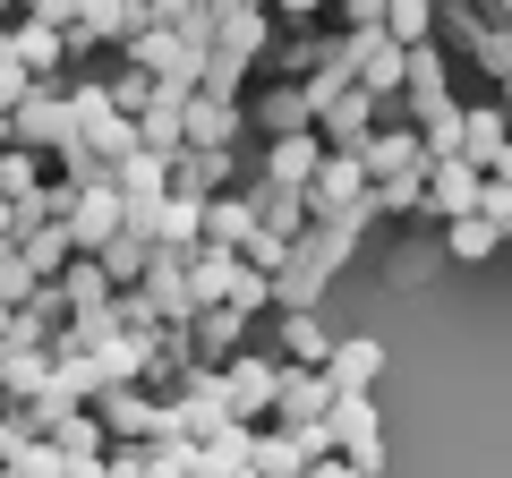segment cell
Segmentation results:
<instances>
[{
	"label": "cell",
	"instance_id": "32",
	"mask_svg": "<svg viewBox=\"0 0 512 478\" xmlns=\"http://www.w3.org/2000/svg\"><path fill=\"white\" fill-rule=\"evenodd\" d=\"M384 35L393 43H427L436 35V0H384Z\"/></svg>",
	"mask_w": 512,
	"mask_h": 478
},
{
	"label": "cell",
	"instance_id": "2",
	"mask_svg": "<svg viewBox=\"0 0 512 478\" xmlns=\"http://www.w3.org/2000/svg\"><path fill=\"white\" fill-rule=\"evenodd\" d=\"M239 111H248V137H256V146H265V137L316 129V103H308V86H299V77H256V86L239 94Z\"/></svg>",
	"mask_w": 512,
	"mask_h": 478
},
{
	"label": "cell",
	"instance_id": "24",
	"mask_svg": "<svg viewBox=\"0 0 512 478\" xmlns=\"http://www.w3.org/2000/svg\"><path fill=\"white\" fill-rule=\"evenodd\" d=\"M111 291H120V282H111V274H103V257H86V248L60 265V299H69L77 316H103V308H111Z\"/></svg>",
	"mask_w": 512,
	"mask_h": 478
},
{
	"label": "cell",
	"instance_id": "25",
	"mask_svg": "<svg viewBox=\"0 0 512 478\" xmlns=\"http://www.w3.org/2000/svg\"><path fill=\"white\" fill-rule=\"evenodd\" d=\"M325 376H333V393H367L384 376V342H333V359H325Z\"/></svg>",
	"mask_w": 512,
	"mask_h": 478
},
{
	"label": "cell",
	"instance_id": "41",
	"mask_svg": "<svg viewBox=\"0 0 512 478\" xmlns=\"http://www.w3.org/2000/svg\"><path fill=\"white\" fill-rule=\"evenodd\" d=\"M0 137H9V111H0Z\"/></svg>",
	"mask_w": 512,
	"mask_h": 478
},
{
	"label": "cell",
	"instance_id": "36",
	"mask_svg": "<svg viewBox=\"0 0 512 478\" xmlns=\"http://www.w3.org/2000/svg\"><path fill=\"white\" fill-rule=\"evenodd\" d=\"M26 86H35V77H26V60L9 52V60H0V111H18V103H26Z\"/></svg>",
	"mask_w": 512,
	"mask_h": 478
},
{
	"label": "cell",
	"instance_id": "13",
	"mask_svg": "<svg viewBox=\"0 0 512 478\" xmlns=\"http://www.w3.org/2000/svg\"><path fill=\"white\" fill-rule=\"evenodd\" d=\"M316 163H325V137L299 129V137H265L256 146V180H282V188H308Z\"/></svg>",
	"mask_w": 512,
	"mask_h": 478
},
{
	"label": "cell",
	"instance_id": "16",
	"mask_svg": "<svg viewBox=\"0 0 512 478\" xmlns=\"http://www.w3.org/2000/svg\"><path fill=\"white\" fill-rule=\"evenodd\" d=\"M274 350L291 359V368H325L333 359V333L316 308H274Z\"/></svg>",
	"mask_w": 512,
	"mask_h": 478
},
{
	"label": "cell",
	"instance_id": "3",
	"mask_svg": "<svg viewBox=\"0 0 512 478\" xmlns=\"http://www.w3.org/2000/svg\"><path fill=\"white\" fill-rule=\"evenodd\" d=\"M9 137L35 146V154H60L77 137V94L69 86H26V103L9 111Z\"/></svg>",
	"mask_w": 512,
	"mask_h": 478
},
{
	"label": "cell",
	"instance_id": "40",
	"mask_svg": "<svg viewBox=\"0 0 512 478\" xmlns=\"http://www.w3.org/2000/svg\"><path fill=\"white\" fill-rule=\"evenodd\" d=\"M0 60H9V26H0Z\"/></svg>",
	"mask_w": 512,
	"mask_h": 478
},
{
	"label": "cell",
	"instance_id": "18",
	"mask_svg": "<svg viewBox=\"0 0 512 478\" xmlns=\"http://www.w3.org/2000/svg\"><path fill=\"white\" fill-rule=\"evenodd\" d=\"M478 180H487V171H478V163H461V154L427 163V214H436V222L470 214V205H478Z\"/></svg>",
	"mask_w": 512,
	"mask_h": 478
},
{
	"label": "cell",
	"instance_id": "22",
	"mask_svg": "<svg viewBox=\"0 0 512 478\" xmlns=\"http://www.w3.org/2000/svg\"><path fill=\"white\" fill-rule=\"evenodd\" d=\"M495 248H504V222H495V214H478V205L444 222V257H453V265H487Z\"/></svg>",
	"mask_w": 512,
	"mask_h": 478
},
{
	"label": "cell",
	"instance_id": "8",
	"mask_svg": "<svg viewBox=\"0 0 512 478\" xmlns=\"http://www.w3.org/2000/svg\"><path fill=\"white\" fill-rule=\"evenodd\" d=\"M333 274H342V265H333L325 248H308V239H291V257L274 265V308H325Z\"/></svg>",
	"mask_w": 512,
	"mask_h": 478
},
{
	"label": "cell",
	"instance_id": "4",
	"mask_svg": "<svg viewBox=\"0 0 512 478\" xmlns=\"http://www.w3.org/2000/svg\"><path fill=\"white\" fill-rule=\"evenodd\" d=\"M188 257H197V248H163V239H154L146 274H137V291L154 299V316H163V325H188V316L205 308V299H197V274H188Z\"/></svg>",
	"mask_w": 512,
	"mask_h": 478
},
{
	"label": "cell",
	"instance_id": "7",
	"mask_svg": "<svg viewBox=\"0 0 512 478\" xmlns=\"http://www.w3.org/2000/svg\"><path fill=\"white\" fill-rule=\"evenodd\" d=\"M333 453L350 470H384V436H376V393H333Z\"/></svg>",
	"mask_w": 512,
	"mask_h": 478
},
{
	"label": "cell",
	"instance_id": "10",
	"mask_svg": "<svg viewBox=\"0 0 512 478\" xmlns=\"http://www.w3.org/2000/svg\"><path fill=\"white\" fill-rule=\"evenodd\" d=\"M120 222H128V197H120V180H94V188H77V205H69V239L86 248V257L103 248L111 231H120Z\"/></svg>",
	"mask_w": 512,
	"mask_h": 478
},
{
	"label": "cell",
	"instance_id": "1",
	"mask_svg": "<svg viewBox=\"0 0 512 478\" xmlns=\"http://www.w3.org/2000/svg\"><path fill=\"white\" fill-rule=\"evenodd\" d=\"M214 376H222V393H231V410H239V419H256V427H265V419H274L282 376H291V359H282L274 342H248V350L231 359V368H214Z\"/></svg>",
	"mask_w": 512,
	"mask_h": 478
},
{
	"label": "cell",
	"instance_id": "15",
	"mask_svg": "<svg viewBox=\"0 0 512 478\" xmlns=\"http://www.w3.org/2000/svg\"><path fill=\"white\" fill-rule=\"evenodd\" d=\"M512 146V111L495 103H461V163H478V171H495V154Z\"/></svg>",
	"mask_w": 512,
	"mask_h": 478
},
{
	"label": "cell",
	"instance_id": "5",
	"mask_svg": "<svg viewBox=\"0 0 512 478\" xmlns=\"http://www.w3.org/2000/svg\"><path fill=\"white\" fill-rule=\"evenodd\" d=\"M248 342H256V316L231 308V299H205V308L188 316V350H197V368H231Z\"/></svg>",
	"mask_w": 512,
	"mask_h": 478
},
{
	"label": "cell",
	"instance_id": "23",
	"mask_svg": "<svg viewBox=\"0 0 512 478\" xmlns=\"http://www.w3.org/2000/svg\"><path fill=\"white\" fill-rule=\"evenodd\" d=\"M248 231H256V197H248V188L205 197V239H197V248H239Z\"/></svg>",
	"mask_w": 512,
	"mask_h": 478
},
{
	"label": "cell",
	"instance_id": "31",
	"mask_svg": "<svg viewBox=\"0 0 512 478\" xmlns=\"http://www.w3.org/2000/svg\"><path fill=\"white\" fill-rule=\"evenodd\" d=\"M188 274H197V299H231V282H239V248H197V257H188Z\"/></svg>",
	"mask_w": 512,
	"mask_h": 478
},
{
	"label": "cell",
	"instance_id": "34",
	"mask_svg": "<svg viewBox=\"0 0 512 478\" xmlns=\"http://www.w3.org/2000/svg\"><path fill=\"white\" fill-rule=\"evenodd\" d=\"M35 291H43V274L18 257V239H9V248H0V299H9V308H26Z\"/></svg>",
	"mask_w": 512,
	"mask_h": 478
},
{
	"label": "cell",
	"instance_id": "38",
	"mask_svg": "<svg viewBox=\"0 0 512 478\" xmlns=\"http://www.w3.org/2000/svg\"><path fill=\"white\" fill-rule=\"evenodd\" d=\"M26 18H43V26H77V0H18Z\"/></svg>",
	"mask_w": 512,
	"mask_h": 478
},
{
	"label": "cell",
	"instance_id": "26",
	"mask_svg": "<svg viewBox=\"0 0 512 478\" xmlns=\"http://www.w3.org/2000/svg\"><path fill=\"white\" fill-rule=\"evenodd\" d=\"M94 257H103L111 282H137V274H146V257H154V231H146V222H120V231H111Z\"/></svg>",
	"mask_w": 512,
	"mask_h": 478
},
{
	"label": "cell",
	"instance_id": "35",
	"mask_svg": "<svg viewBox=\"0 0 512 478\" xmlns=\"http://www.w3.org/2000/svg\"><path fill=\"white\" fill-rule=\"evenodd\" d=\"M333 26H350V35H376V26H384V0H333Z\"/></svg>",
	"mask_w": 512,
	"mask_h": 478
},
{
	"label": "cell",
	"instance_id": "9",
	"mask_svg": "<svg viewBox=\"0 0 512 478\" xmlns=\"http://www.w3.org/2000/svg\"><path fill=\"white\" fill-rule=\"evenodd\" d=\"M308 214H367V163L359 154L325 146V163H316V180H308Z\"/></svg>",
	"mask_w": 512,
	"mask_h": 478
},
{
	"label": "cell",
	"instance_id": "19",
	"mask_svg": "<svg viewBox=\"0 0 512 478\" xmlns=\"http://www.w3.org/2000/svg\"><path fill=\"white\" fill-rule=\"evenodd\" d=\"M52 385V342H26V333H9L0 342V393L9 402H26V393Z\"/></svg>",
	"mask_w": 512,
	"mask_h": 478
},
{
	"label": "cell",
	"instance_id": "6",
	"mask_svg": "<svg viewBox=\"0 0 512 478\" xmlns=\"http://www.w3.org/2000/svg\"><path fill=\"white\" fill-rule=\"evenodd\" d=\"M376 111H384V103L359 86V77H350V86H333L325 103H316V137H325L333 154H359V146H367V129H376Z\"/></svg>",
	"mask_w": 512,
	"mask_h": 478
},
{
	"label": "cell",
	"instance_id": "14",
	"mask_svg": "<svg viewBox=\"0 0 512 478\" xmlns=\"http://www.w3.org/2000/svg\"><path fill=\"white\" fill-rule=\"evenodd\" d=\"M52 444L69 453V470H103V453H111V427H103V410L94 402H69L52 419Z\"/></svg>",
	"mask_w": 512,
	"mask_h": 478
},
{
	"label": "cell",
	"instance_id": "29",
	"mask_svg": "<svg viewBox=\"0 0 512 478\" xmlns=\"http://www.w3.org/2000/svg\"><path fill=\"white\" fill-rule=\"evenodd\" d=\"M197 86H205V94H231V103H239V94L256 86V60H248V52H231V43H214V52H205V77H197Z\"/></svg>",
	"mask_w": 512,
	"mask_h": 478
},
{
	"label": "cell",
	"instance_id": "12",
	"mask_svg": "<svg viewBox=\"0 0 512 478\" xmlns=\"http://www.w3.org/2000/svg\"><path fill=\"white\" fill-rule=\"evenodd\" d=\"M171 188H188V197H222V188H239V146H180V154H171Z\"/></svg>",
	"mask_w": 512,
	"mask_h": 478
},
{
	"label": "cell",
	"instance_id": "33",
	"mask_svg": "<svg viewBox=\"0 0 512 478\" xmlns=\"http://www.w3.org/2000/svg\"><path fill=\"white\" fill-rule=\"evenodd\" d=\"M103 94H111V103L128 111V120H137V111H146V103H154V94H163V86H154V77H146V69H137V60L120 52V69H111V86H103Z\"/></svg>",
	"mask_w": 512,
	"mask_h": 478
},
{
	"label": "cell",
	"instance_id": "28",
	"mask_svg": "<svg viewBox=\"0 0 512 478\" xmlns=\"http://www.w3.org/2000/svg\"><path fill=\"white\" fill-rule=\"evenodd\" d=\"M69 299H60V282H43V291L35 299H26V308H18V333H26V342H52L60 350V333H69Z\"/></svg>",
	"mask_w": 512,
	"mask_h": 478
},
{
	"label": "cell",
	"instance_id": "39",
	"mask_svg": "<svg viewBox=\"0 0 512 478\" xmlns=\"http://www.w3.org/2000/svg\"><path fill=\"white\" fill-rule=\"evenodd\" d=\"M495 103H504V111H512V77H504V86H495Z\"/></svg>",
	"mask_w": 512,
	"mask_h": 478
},
{
	"label": "cell",
	"instance_id": "21",
	"mask_svg": "<svg viewBox=\"0 0 512 478\" xmlns=\"http://www.w3.org/2000/svg\"><path fill=\"white\" fill-rule=\"evenodd\" d=\"M111 180H120V197H128V205H154V197H171V154L128 146L120 163H111Z\"/></svg>",
	"mask_w": 512,
	"mask_h": 478
},
{
	"label": "cell",
	"instance_id": "27",
	"mask_svg": "<svg viewBox=\"0 0 512 478\" xmlns=\"http://www.w3.org/2000/svg\"><path fill=\"white\" fill-rule=\"evenodd\" d=\"M18 257L35 265L43 282H60V265L77 257V239H69V222H35V231H18Z\"/></svg>",
	"mask_w": 512,
	"mask_h": 478
},
{
	"label": "cell",
	"instance_id": "37",
	"mask_svg": "<svg viewBox=\"0 0 512 478\" xmlns=\"http://www.w3.org/2000/svg\"><path fill=\"white\" fill-rule=\"evenodd\" d=\"M282 26H316V18H333V0H265Z\"/></svg>",
	"mask_w": 512,
	"mask_h": 478
},
{
	"label": "cell",
	"instance_id": "17",
	"mask_svg": "<svg viewBox=\"0 0 512 478\" xmlns=\"http://www.w3.org/2000/svg\"><path fill=\"white\" fill-rule=\"evenodd\" d=\"M188 146H248V111L231 94H188Z\"/></svg>",
	"mask_w": 512,
	"mask_h": 478
},
{
	"label": "cell",
	"instance_id": "30",
	"mask_svg": "<svg viewBox=\"0 0 512 478\" xmlns=\"http://www.w3.org/2000/svg\"><path fill=\"white\" fill-rule=\"evenodd\" d=\"M35 180H52V154L18 146V137H0V197H26Z\"/></svg>",
	"mask_w": 512,
	"mask_h": 478
},
{
	"label": "cell",
	"instance_id": "11",
	"mask_svg": "<svg viewBox=\"0 0 512 478\" xmlns=\"http://www.w3.org/2000/svg\"><path fill=\"white\" fill-rule=\"evenodd\" d=\"M146 26H154L146 0H77V26H69V35H86V43H120V52H128Z\"/></svg>",
	"mask_w": 512,
	"mask_h": 478
},
{
	"label": "cell",
	"instance_id": "20",
	"mask_svg": "<svg viewBox=\"0 0 512 478\" xmlns=\"http://www.w3.org/2000/svg\"><path fill=\"white\" fill-rule=\"evenodd\" d=\"M248 197H256V222H265V231L274 239H299L308 231V188H282V180H248Z\"/></svg>",
	"mask_w": 512,
	"mask_h": 478
}]
</instances>
